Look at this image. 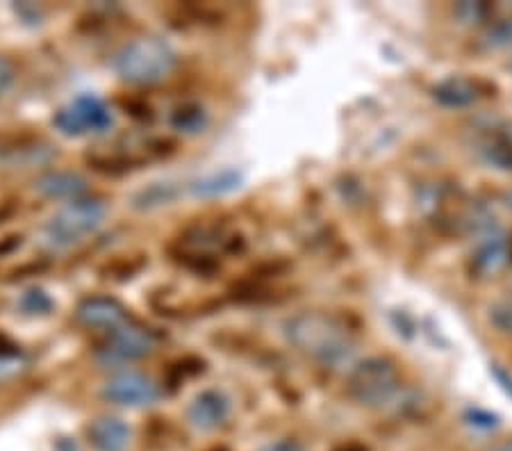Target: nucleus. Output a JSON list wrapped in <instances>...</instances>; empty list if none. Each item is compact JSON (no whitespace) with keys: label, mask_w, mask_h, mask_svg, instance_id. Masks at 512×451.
<instances>
[{"label":"nucleus","mask_w":512,"mask_h":451,"mask_svg":"<svg viewBox=\"0 0 512 451\" xmlns=\"http://www.w3.org/2000/svg\"><path fill=\"white\" fill-rule=\"evenodd\" d=\"M285 340L317 363L340 365L353 354L355 342L344 319L328 313H299L283 324Z\"/></svg>","instance_id":"1"},{"label":"nucleus","mask_w":512,"mask_h":451,"mask_svg":"<svg viewBox=\"0 0 512 451\" xmlns=\"http://www.w3.org/2000/svg\"><path fill=\"white\" fill-rule=\"evenodd\" d=\"M178 55L167 39L148 35L123 44L112 57V71L128 85H155L176 69Z\"/></svg>","instance_id":"2"},{"label":"nucleus","mask_w":512,"mask_h":451,"mask_svg":"<svg viewBox=\"0 0 512 451\" xmlns=\"http://www.w3.org/2000/svg\"><path fill=\"white\" fill-rule=\"evenodd\" d=\"M107 208L101 199H76L69 201L62 210L46 221L41 240L53 253L69 251L92 237L103 226Z\"/></svg>","instance_id":"3"},{"label":"nucleus","mask_w":512,"mask_h":451,"mask_svg":"<svg viewBox=\"0 0 512 451\" xmlns=\"http://www.w3.org/2000/svg\"><path fill=\"white\" fill-rule=\"evenodd\" d=\"M401 390L399 372L390 358L371 356L360 360L346 379V392L367 408L390 406Z\"/></svg>","instance_id":"4"},{"label":"nucleus","mask_w":512,"mask_h":451,"mask_svg":"<svg viewBox=\"0 0 512 451\" xmlns=\"http://www.w3.org/2000/svg\"><path fill=\"white\" fill-rule=\"evenodd\" d=\"M53 126L64 137L103 135L114 126V114L103 98L96 94H80L55 112Z\"/></svg>","instance_id":"5"},{"label":"nucleus","mask_w":512,"mask_h":451,"mask_svg":"<svg viewBox=\"0 0 512 451\" xmlns=\"http://www.w3.org/2000/svg\"><path fill=\"white\" fill-rule=\"evenodd\" d=\"M155 347H158V338L153 331L144 326L123 324L110 331L107 340L96 349L94 360L101 367H121L153 354Z\"/></svg>","instance_id":"6"},{"label":"nucleus","mask_w":512,"mask_h":451,"mask_svg":"<svg viewBox=\"0 0 512 451\" xmlns=\"http://www.w3.org/2000/svg\"><path fill=\"white\" fill-rule=\"evenodd\" d=\"M101 397L107 404L123 408H144L160 399V388L153 379L139 372H119L105 381Z\"/></svg>","instance_id":"7"},{"label":"nucleus","mask_w":512,"mask_h":451,"mask_svg":"<svg viewBox=\"0 0 512 451\" xmlns=\"http://www.w3.org/2000/svg\"><path fill=\"white\" fill-rule=\"evenodd\" d=\"M128 310L114 297H87L78 303L76 322L94 331H114L126 324Z\"/></svg>","instance_id":"8"},{"label":"nucleus","mask_w":512,"mask_h":451,"mask_svg":"<svg viewBox=\"0 0 512 451\" xmlns=\"http://www.w3.org/2000/svg\"><path fill=\"white\" fill-rule=\"evenodd\" d=\"M228 415H230V399L224 395V392L214 388L198 392L187 406V422L201 433H210L214 429H219V426L228 420Z\"/></svg>","instance_id":"9"},{"label":"nucleus","mask_w":512,"mask_h":451,"mask_svg":"<svg viewBox=\"0 0 512 451\" xmlns=\"http://www.w3.org/2000/svg\"><path fill=\"white\" fill-rule=\"evenodd\" d=\"M490 92H497V87L490 85L481 78H462L451 76L447 80L437 82L433 87V98L444 108H469L481 96H490Z\"/></svg>","instance_id":"10"},{"label":"nucleus","mask_w":512,"mask_h":451,"mask_svg":"<svg viewBox=\"0 0 512 451\" xmlns=\"http://www.w3.org/2000/svg\"><path fill=\"white\" fill-rule=\"evenodd\" d=\"M35 190L53 201H76L87 192V178L78 171H46L35 180Z\"/></svg>","instance_id":"11"},{"label":"nucleus","mask_w":512,"mask_h":451,"mask_svg":"<svg viewBox=\"0 0 512 451\" xmlns=\"http://www.w3.org/2000/svg\"><path fill=\"white\" fill-rule=\"evenodd\" d=\"M87 440L96 451H123L130 445V426L119 417H98L87 426Z\"/></svg>","instance_id":"12"},{"label":"nucleus","mask_w":512,"mask_h":451,"mask_svg":"<svg viewBox=\"0 0 512 451\" xmlns=\"http://www.w3.org/2000/svg\"><path fill=\"white\" fill-rule=\"evenodd\" d=\"M244 176L237 169H221L212 171V174L198 176L187 185V192L196 196V199H219L242 187Z\"/></svg>","instance_id":"13"},{"label":"nucleus","mask_w":512,"mask_h":451,"mask_svg":"<svg viewBox=\"0 0 512 451\" xmlns=\"http://www.w3.org/2000/svg\"><path fill=\"white\" fill-rule=\"evenodd\" d=\"M510 262L508 240H503L501 235H487L485 242H481L476 253L472 256V272L476 276H492L501 272Z\"/></svg>","instance_id":"14"},{"label":"nucleus","mask_w":512,"mask_h":451,"mask_svg":"<svg viewBox=\"0 0 512 451\" xmlns=\"http://www.w3.org/2000/svg\"><path fill=\"white\" fill-rule=\"evenodd\" d=\"M478 151L494 169L512 171V128H494L485 135Z\"/></svg>","instance_id":"15"},{"label":"nucleus","mask_w":512,"mask_h":451,"mask_svg":"<svg viewBox=\"0 0 512 451\" xmlns=\"http://www.w3.org/2000/svg\"><path fill=\"white\" fill-rule=\"evenodd\" d=\"M171 128L183 135H198L208 126V112L198 103H183L171 112Z\"/></svg>","instance_id":"16"},{"label":"nucleus","mask_w":512,"mask_h":451,"mask_svg":"<svg viewBox=\"0 0 512 451\" xmlns=\"http://www.w3.org/2000/svg\"><path fill=\"white\" fill-rule=\"evenodd\" d=\"M16 308H19V313L26 317H44L48 313H53L55 301L51 299V294L41 290V287H28V290L19 297Z\"/></svg>","instance_id":"17"},{"label":"nucleus","mask_w":512,"mask_h":451,"mask_svg":"<svg viewBox=\"0 0 512 451\" xmlns=\"http://www.w3.org/2000/svg\"><path fill=\"white\" fill-rule=\"evenodd\" d=\"M173 199H176V190H173L171 183H153L148 185L146 190L135 194V199H132V208L155 210V208H162V205H169Z\"/></svg>","instance_id":"18"},{"label":"nucleus","mask_w":512,"mask_h":451,"mask_svg":"<svg viewBox=\"0 0 512 451\" xmlns=\"http://www.w3.org/2000/svg\"><path fill=\"white\" fill-rule=\"evenodd\" d=\"M26 365H28V356L10 340L0 338V379L19 374Z\"/></svg>","instance_id":"19"},{"label":"nucleus","mask_w":512,"mask_h":451,"mask_svg":"<svg viewBox=\"0 0 512 451\" xmlns=\"http://www.w3.org/2000/svg\"><path fill=\"white\" fill-rule=\"evenodd\" d=\"M487 319L499 333L512 335V292H506L492 303L490 310H487Z\"/></svg>","instance_id":"20"},{"label":"nucleus","mask_w":512,"mask_h":451,"mask_svg":"<svg viewBox=\"0 0 512 451\" xmlns=\"http://www.w3.org/2000/svg\"><path fill=\"white\" fill-rule=\"evenodd\" d=\"M453 14L458 16L462 23H469V26H478V23H485L494 14V7L487 3H460L453 7Z\"/></svg>","instance_id":"21"},{"label":"nucleus","mask_w":512,"mask_h":451,"mask_svg":"<svg viewBox=\"0 0 512 451\" xmlns=\"http://www.w3.org/2000/svg\"><path fill=\"white\" fill-rule=\"evenodd\" d=\"M203 367H205V363L201 358L187 356L183 360H178V363L169 369V379H171L173 385H178V383H183L185 379H189V376L201 374Z\"/></svg>","instance_id":"22"},{"label":"nucleus","mask_w":512,"mask_h":451,"mask_svg":"<svg viewBox=\"0 0 512 451\" xmlns=\"http://www.w3.org/2000/svg\"><path fill=\"white\" fill-rule=\"evenodd\" d=\"M483 41L490 48H512V19L499 21L485 32Z\"/></svg>","instance_id":"23"},{"label":"nucleus","mask_w":512,"mask_h":451,"mask_svg":"<svg viewBox=\"0 0 512 451\" xmlns=\"http://www.w3.org/2000/svg\"><path fill=\"white\" fill-rule=\"evenodd\" d=\"M467 422L476 426V429H483V431H492L499 426V417L487 413V410L481 408H469L467 410Z\"/></svg>","instance_id":"24"},{"label":"nucleus","mask_w":512,"mask_h":451,"mask_svg":"<svg viewBox=\"0 0 512 451\" xmlns=\"http://www.w3.org/2000/svg\"><path fill=\"white\" fill-rule=\"evenodd\" d=\"M12 80H14L12 64L7 62V60H3V57H0V94H5L7 89H10Z\"/></svg>","instance_id":"25"},{"label":"nucleus","mask_w":512,"mask_h":451,"mask_svg":"<svg viewBox=\"0 0 512 451\" xmlns=\"http://www.w3.org/2000/svg\"><path fill=\"white\" fill-rule=\"evenodd\" d=\"M492 374H494V376H497V381L501 383V388H503V390H506V392H508V395L512 397V379H510V376H508V372H506V369H503L501 365H497V363H494V365H492Z\"/></svg>","instance_id":"26"},{"label":"nucleus","mask_w":512,"mask_h":451,"mask_svg":"<svg viewBox=\"0 0 512 451\" xmlns=\"http://www.w3.org/2000/svg\"><path fill=\"white\" fill-rule=\"evenodd\" d=\"M260 451H303V447L294 440H278V442H274V445H267Z\"/></svg>","instance_id":"27"},{"label":"nucleus","mask_w":512,"mask_h":451,"mask_svg":"<svg viewBox=\"0 0 512 451\" xmlns=\"http://www.w3.org/2000/svg\"><path fill=\"white\" fill-rule=\"evenodd\" d=\"M55 449L57 451H78V445L73 440H69V438H60L55 442Z\"/></svg>","instance_id":"28"},{"label":"nucleus","mask_w":512,"mask_h":451,"mask_svg":"<svg viewBox=\"0 0 512 451\" xmlns=\"http://www.w3.org/2000/svg\"><path fill=\"white\" fill-rule=\"evenodd\" d=\"M492 451H512V440L501 442V445H499V447H494Z\"/></svg>","instance_id":"29"},{"label":"nucleus","mask_w":512,"mask_h":451,"mask_svg":"<svg viewBox=\"0 0 512 451\" xmlns=\"http://www.w3.org/2000/svg\"><path fill=\"white\" fill-rule=\"evenodd\" d=\"M503 203H506V208H508V210H512V190L503 194Z\"/></svg>","instance_id":"30"},{"label":"nucleus","mask_w":512,"mask_h":451,"mask_svg":"<svg viewBox=\"0 0 512 451\" xmlns=\"http://www.w3.org/2000/svg\"><path fill=\"white\" fill-rule=\"evenodd\" d=\"M344 451H367L365 447H358V445H349Z\"/></svg>","instance_id":"31"},{"label":"nucleus","mask_w":512,"mask_h":451,"mask_svg":"<svg viewBox=\"0 0 512 451\" xmlns=\"http://www.w3.org/2000/svg\"><path fill=\"white\" fill-rule=\"evenodd\" d=\"M508 251H510V260H512V240H508Z\"/></svg>","instance_id":"32"},{"label":"nucleus","mask_w":512,"mask_h":451,"mask_svg":"<svg viewBox=\"0 0 512 451\" xmlns=\"http://www.w3.org/2000/svg\"><path fill=\"white\" fill-rule=\"evenodd\" d=\"M510 69H512V62H510Z\"/></svg>","instance_id":"33"}]
</instances>
